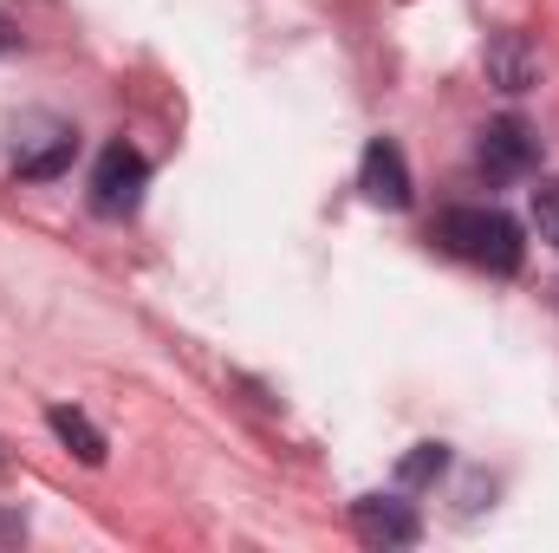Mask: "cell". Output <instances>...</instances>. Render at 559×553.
<instances>
[{"label": "cell", "instance_id": "ba28073f", "mask_svg": "<svg viewBox=\"0 0 559 553\" xmlns=\"http://www.w3.org/2000/svg\"><path fill=\"white\" fill-rule=\"evenodd\" d=\"M46 423H52V436H59V443H66L79 462H92V469L105 462V430H98L85 411H72V404H52V411H46Z\"/></svg>", "mask_w": 559, "mask_h": 553}, {"label": "cell", "instance_id": "6da1fadb", "mask_svg": "<svg viewBox=\"0 0 559 553\" xmlns=\"http://www.w3.org/2000/svg\"><path fill=\"white\" fill-rule=\"evenodd\" d=\"M436 242H442L455 261L488 268V274H514V268H521V255H527L521 228H514L501 209H449V215L436 222Z\"/></svg>", "mask_w": 559, "mask_h": 553}, {"label": "cell", "instance_id": "52a82bcc", "mask_svg": "<svg viewBox=\"0 0 559 553\" xmlns=\"http://www.w3.org/2000/svg\"><path fill=\"white\" fill-rule=\"evenodd\" d=\"M72 150H79V131H72V125H46V143H20L13 169H20V176H59V169L72 163Z\"/></svg>", "mask_w": 559, "mask_h": 553}, {"label": "cell", "instance_id": "9c48e42d", "mask_svg": "<svg viewBox=\"0 0 559 553\" xmlns=\"http://www.w3.org/2000/svg\"><path fill=\"white\" fill-rule=\"evenodd\" d=\"M442 469H449V449H442V443H417V449L397 462V475H404L411 489H417V482H436Z\"/></svg>", "mask_w": 559, "mask_h": 553}, {"label": "cell", "instance_id": "8992f818", "mask_svg": "<svg viewBox=\"0 0 559 553\" xmlns=\"http://www.w3.org/2000/svg\"><path fill=\"white\" fill-rule=\"evenodd\" d=\"M488 79H495L501 92L540 85V46H534L527 33H495V39H488Z\"/></svg>", "mask_w": 559, "mask_h": 553}, {"label": "cell", "instance_id": "277c9868", "mask_svg": "<svg viewBox=\"0 0 559 553\" xmlns=\"http://www.w3.org/2000/svg\"><path fill=\"white\" fill-rule=\"evenodd\" d=\"M475 163H481L488 176H527V169L540 163V138H534V125H527V118H495V125L481 131Z\"/></svg>", "mask_w": 559, "mask_h": 553}, {"label": "cell", "instance_id": "7a4b0ae2", "mask_svg": "<svg viewBox=\"0 0 559 553\" xmlns=\"http://www.w3.org/2000/svg\"><path fill=\"white\" fill-rule=\"evenodd\" d=\"M143 189H150V163H143V150L131 143H111L105 156H98V169H92V209L98 215H131L143 202Z\"/></svg>", "mask_w": 559, "mask_h": 553}, {"label": "cell", "instance_id": "30bf717a", "mask_svg": "<svg viewBox=\"0 0 559 553\" xmlns=\"http://www.w3.org/2000/svg\"><path fill=\"white\" fill-rule=\"evenodd\" d=\"M534 228H540L547 248H559V183H540L534 189Z\"/></svg>", "mask_w": 559, "mask_h": 553}, {"label": "cell", "instance_id": "3957f363", "mask_svg": "<svg viewBox=\"0 0 559 553\" xmlns=\"http://www.w3.org/2000/svg\"><path fill=\"white\" fill-rule=\"evenodd\" d=\"M352 528H358L365 548H411L423 534V521L411 515V502H397V495H358V502H352Z\"/></svg>", "mask_w": 559, "mask_h": 553}, {"label": "cell", "instance_id": "5b68a950", "mask_svg": "<svg viewBox=\"0 0 559 553\" xmlns=\"http://www.w3.org/2000/svg\"><path fill=\"white\" fill-rule=\"evenodd\" d=\"M358 189L378 202V209H411V163L391 138L365 143V163H358Z\"/></svg>", "mask_w": 559, "mask_h": 553}]
</instances>
